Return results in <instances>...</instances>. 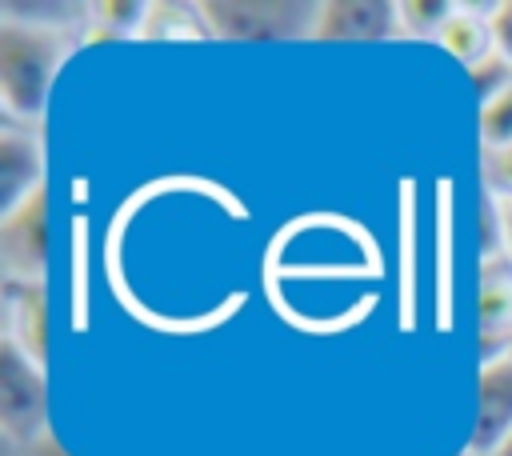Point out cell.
<instances>
[{
	"instance_id": "cell-4",
	"label": "cell",
	"mask_w": 512,
	"mask_h": 456,
	"mask_svg": "<svg viewBox=\"0 0 512 456\" xmlns=\"http://www.w3.org/2000/svg\"><path fill=\"white\" fill-rule=\"evenodd\" d=\"M48 260V200L44 188L0 220V264L4 280L40 284Z\"/></svg>"
},
{
	"instance_id": "cell-8",
	"label": "cell",
	"mask_w": 512,
	"mask_h": 456,
	"mask_svg": "<svg viewBox=\"0 0 512 456\" xmlns=\"http://www.w3.org/2000/svg\"><path fill=\"white\" fill-rule=\"evenodd\" d=\"M4 340H12L24 356H32L44 368V344H48V328H44V288L40 284H20V280H4Z\"/></svg>"
},
{
	"instance_id": "cell-19",
	"label": "cell",
	"mask_w": 512,
	"mask_h": 456,
	"mask_svg": "<svg viewBox=\"0 0 512 456\" xmlns=\"http://www.w3.org/2000/svg\"><path fill=\"white\" fill-rule=\"evenodd\" d=\"M496 220H500V252L508 256V264H512V200H496Z\"/></svg>"
},
{
	"instance_id": "cell-5",
	"label": "cell",
	"mask_w": 512,
	"mask_h": 456,
	"mask_svg": "<svg viewBox=\"0 0 512 456\" xmlns=\"http://www.w3.org/2000/svg\"><path fill=\"white\" fill-rule=\"evenodd\" d=\"M476 324H480V336L488 344L480 364H492V360L512 352V264H508V256L500 248L488 252L484 272H480Z\"/></svg>"
},
{
	"instance_id": "cell-7",
	"label": "cell",
	"mask_w": 512,
	"mask_h": 456,
	"mask_svg": "<svg viewBox=\"0 0 512 456\" xmlns=\"http://www.w3.org/2000/svg\"><path fill=\"white\" fill-rule=\"evenodd\" d=\"M512 432V352L480 364V420H476V452L492 456L496 444Z\"/></svg>"
},
{
	"instance_id": "cell-3",
	"label": "cell",
	"mask_w": 512,
	"mask_h": 456,
	"mask_svg": "<svg viewBox=\"0 0 512 456\" xmlns=\"http://www.w3.org/2000/svg\"><path fill=\"white\" fill-rule=\"evenodd\" d=\"M44 368L12 340H0V424L12 440H40L44 424Z\"/></svg>"
},
{
	"instance_id": "cell-20",
	"label": "cell",
	"mask_w": 512,
	"mask_h": 456,
	"mask_svg": "<svg viewBox=\"0 0 512 456\" xmlns=\"http://www.w3.org/2000/svg\"><path fill=\"white\" fill-rule=\"evenodd\" d=\"M492 456H512V432H508V436L496 444V452H492Z\"/></svg>"
},
{
	"instance_id": "cell-17",
	"label": "cell",
	"mask_w": 512,
	"mask_h": 456,
	"mask_svg": "<svg viewBox=\"0 0 512 456\" xmlns=\"http://www.w3.org/2000/svg\"><path fill=\"white\" fill-rule=\"evenodd\" d=\"M484 180L496 200H512V144L500 152H484Z\"/></svg>"
},
{
	"instance_id": "cell-2",
	"label": "cell",
	"mask_w": 512,
	"mask_h": 456,
	"mask_svg": "<svg viewBox=\"0 0 512 456\" xmlns=\"http://www.w3.org/2000/svg\"><path fill=\"white\" fill-rule=\"evenodd\" d=\"M320 4H276V0H228L196 4L200 24L216 36H312Z\"/></svg>"
},
{
	"instance_id": "cell-14",
	"label": "cell",
	"mask_w": 512,
	"mask_h": 456,
	"mask_svg": "<svg viewBox=\"0 0 512 456\" xmlns=\"http://www.w3.org/2000/svg\"><path fill=\"white\" fill-rule=\"evenodd\" d=\"M512 144V88H504L496 100L480 108V148L500 152Z\"/></svg>"
},
{
	"instance_id": "cell-6",
	"label": "cell",
	"mask_w": 512,
	"mask_h": 456,
	"mask_svg": "<svg viewBox=\"0 0 512 456\" xmlns=\"http://www.w3.org/2000/svg\"><path fill=\"white\" fill-rule=\"evenodd\" d=\"M40 188H44L40 140L28 128L8 120L0 132V220L8 212H16L24 200H32Z\"/></svg>"
},
{
	"instance_id": "cell-10",
	"label": "cell",
	"mask_w": 512,
	"mask_h": 456,
	"mask_svg": "<svg viewBox=\"0 0 512 456\" xmlns=\"http://www.w3.org/2000/svg\"><path fill=\"white\" fill-rule=\"evenodd\" d=\"M440 48H448L460 64H480L496 44H492V8L488 12H476V8H464L456 4V12L448 16V24L440 28Z\"/></svg>"
},
{
	"instance_id": "cell-9",
	"label": "cell",
	"mask_w": 512,
	"mask_h": 456,
	"mask_svg": "<svg viewBox=\"0 0 512 456\" xmlns=\"http://www.w3.org/2000/svg\"><path fill=\"white\" fill-rule=\"evenodd\" d=\"M396 24V4H380V0H340V4H320L316 12V28L312 36H352V40H368V36H388Z\"/></svg>"
},
{
	"instance_id": "cell-1",
	"label": "cell",
	"mask_w": 512,
	"mask_h": 456,
	"mask_svg": "<svg viewBox=\"0 0 512 456\" xmlns=\"http://www.w3.org/2000/svg\"><path fill=\"white\" fill-rule=\"evenodd\" d=\"M72 44L60 24H20L4 16L0 24V104L12 124L40 120L48 88L68 60Z\"/></svg>"
},
{
	"instance_id": "cell-18",
	"label": "cell",
	"mask_w": 512,
	"mask_h": 456,
	"mask_svg": "<svg viewBox=\"0 0 512 456\" xmlns=\"http://www.w3.org/2000/svg\"><path fill=\"white\" fill-rule=\"evenodd\" d=\"M492 44L512 60V4H492Z\"/></svg>"
},
{
	"instance_id": "cell-13",
	"label": "cell",
	"mask_w": 512,
	"mask_h": 456,
	"mask_svg": "<svg viewBox=\"0 0 512 456\" xmlns=\"http://www.w3.org/2000/svg\"><path fill=\"white\" fill-rule=\"evenodd\" d=\"M456 12V4H440V0H404L396 4V24L408 36H440V28L448 24V16Z\"/></svg>"
},
{
	"instance_id": "cell-12",
	"label": "cell",
	"mask_w": 512,
	"mask_h": 456,
	"mask_svg": "<svg viewBox=\"0 0 512 456\" xmlns=\"http://www.w3.org/2000/svg\"><path fill=\"white\" fill-rule=\"evenodd\" d=\"M152 4H92L88 8V40L104 36H140Z\"/></svg>"
},
{
	"instance_id": "cell-11",
	"label": "cell",
	"mask_w": 512,
	"mask_h": 456,
	"mask_svg": "<svg viewBox=\"0 0 512 456\" xmlns=\"http://www.w3.org/2000/svg\"><path fill=\"white\" fill-rule=\"evenodd\" d=\"M436 244H440L436 308H440V328H448L452 324V188H448V180H440V228H436Z\"/></svg>"
},
{
	"instance_id": "cell-15",
	"label": "cell",
	"mask_w": 512,
	"mask_h": 456,
	"mask_svg": "<svg viewBox=\"0 0 512 456\" xmlns=\"http://www.w3.org/2000/svg\"><path fill=\"white\" fill-rule=\"evenodd\" d=\"M400 212H404V220H400V256H404V272H400V324L404 328H412V184L404 180V188H400Z\"/></svg>"
},
{
	"instance_id": "cell-16",
	"label": "cell",
	"mask_w": 512,
	"mask_h": 456,
	"mask_svg": "<svg viewBox=\"0 0 512 456\" xmlns=\"http://www.w3.org/2000/svg\"><path fill=\"white\" fill-rule=\"evenodd\" d=\"M468 72H472V88H476L480 108H484L488 100H496L504 88H512V60H508V56H500L496 48H492L480 64H472Z\"/></svg>"
}]
</instances>
